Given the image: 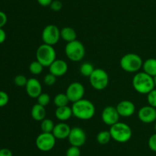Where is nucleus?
<instances>
[{
    "instance_id": "obj_1",
    "label": "nucleus",
    "mask_w": 156,
    "mask_h": 156,
    "mask_svg": "<svg viewBox=\"0 0 156 156\" xmlns=\"http://www.w3.org/2000/svg\"><path fill=\"white\" fill-rule=\"evenodd\" d=\"M72 110L73 116L82 120L91 119L95 113V107L93 102L86 99H82L73 102Z\"/></svg>"
},
{
    "instance_id": "obj_2",
    "label": "nucleus",
    "mask_w": 156,
    "mask_h": 156,
    "mask_svg": "<svg viewBox=\"0 0 156 156\" xmlns=\"http://www.w3.org/2000/svg\"><path fill=\"white\" fill-rule=\"evenodd\" d=\"M132 83L134 90L140 94H148L155 87L153 77L144 71L136 73Z\"/></svg>"
},
{
    "instance_id": "obj_3",
    "label": "nucleus",
    "mask_w": 156,
    "mask_h": 156,
    "mask_svg": "<svg viewBox=\"0 0 156 156\" xmlns=\"http://www.w3.org/2000/svg\"><path fill=\"white\" fill-rule=\"evenodd\" d=\"M110 133L112 139L120 143L127 142L132 137V129L127 124L118 122L110 128Z\"/></svg>"
},
{
    "instance_id": "obj_4",
    "label": "nucleus",
    "mask_w": 156,
    "mask_h": 156,
    "mask_svg": "<svg viewBox=\"0 0 156 156\" xmlns=\"http://www.w3.org/2000/svg\"><path fill=\"white\" fill-rule=\"evenodd\" d=\"M143 61L137 54L128 53L123 55L120 61V67L128 73L138 72L143 67Z\"/></svg>"
},
{
    "instance_id": "obj_5",
    "label": "nucleus",
    "mask_w": 156,
    "mask_h": 156,
    "mask_svg": "<svg viewBox=\"0 0 156 156\" xmlns=\"http://www.w3.org/2000/svg\"><path fill=\"white\" fill-rule=\"evenodd\" d=\"M56 53L54 47L49 44H41L36 50L37 61L45 67H50V64L56 59Z\"/></svg>"
},
{
    "instance_id": "obj_6",
    "label": "nucleus",
    "mask_w": 156,
    "mask_h": 156,
    "mask_svg": "<svg viewBox=\"0 0 156 156\" xmlns=\"http://www.w3.org/2000/svg\"><path fill=\"white\" fill-rule=\"evenodd\" d=\"M66 56L73 62H79L85 57V49L83 44L78 40L67 43L65 47Z\"/></svg>"
},
{
    "instance_id": "obj_7",
    "label": "nucleus",
    "mask_w": 156,
    "mask_h": 156,
    "mask_svg": "<svg viewBox=\"0 0 156 156\" xmlns=\"http://www.w3.org/2000/svg\"><path fill=\"white\" fill-rule=\"evenodd\" d=\"M91 87L96 90H103L109 84V76L105 70L101 68L94 69L89 76Z\"/></svg>"
},
{
    "instance_id": "obj_8",
    "label": "nucleus",
    "mask_w": 156,
    "mask_h": 156,
    "mask_svg": "<svg viewBox=\"0 0 156 156\" xmlns=\"http://www.w3.org/2000/svg\"><path fill=\"white\" fill-rule=\"evenodd\" d=\"M44 44L53 46L60 39V30L54 24H48L44 28L41 35Z\"/></svg>"
},
{
    "instance_id": "obj_9",
    "label": "nucleus",
    "mask_w": 156,
    "mask_h": 156,
    "mask_svg": "<svg viewBox=\"0 0 156 156\" xmlns=\"http://www.w3.org/2000/svg\"><path fill=\"white\" fill-rule=\"evenodd\" d=\"M56 139L53 133L42 132L37 137L35 143L36 146L40 151H49L54 148L56 145Z\"/></svg>"
},
{
    "instance_id": "obj_10",
    "label": "nucleus",
    "mask_w": 156,
    "mask_h": 156,
    "mask_svg": "<svg viewBox=\"0 0 156 156\" xmlns=\"http://www.w3.org/2000/svg\"><path fill=\"white\" fill-rule=\"evenodd\" d=\"M66 94L68 96L70 102L73 103L83 99L85 95V87L81 83L73 82L67 87Z\"/></svg>"
},
{
    "instance_id": "obj_11",
    "label": "nucleus",
    "mask_w": 156,
    "mask_h": 156,
    "mask_svg": "<svg viewBox=\"0 0 156 156\" xmlns=\"http://www.w3.org/2000/svg\"><path fill=\"white\" fill-rule=\"evenodd\" d=\"M69 142L70 145L76 147H82L86 141V134L82 128L75 126L71 128L68 137Z\"/></svg>"
},
{
    "instance_id": "obj_12",
    "label": "nucleus",
    "mask_w": 156,
    "mask_h": 156,
    "mask_svg": "<svg viewBox=\"0 0 156 156\" xmlns=\"http://www.w3.org/2000/svg\"><path fill=\"white\" fill-rule=\"evenodd\" d=\"M120 117V116L117 112V108L112 106H106L101 113L102 121L104 123L110 126L118 122Z\"/></svg>"
},
{
    "instance_id": "obj_13",
    "label": "nucleus",
    "mask_w": 156,
    "mask_h": 156,
    "mask_svg": "<svg viewBox=\"0 0 156 156\" xmlns=\"http://www.w3.org/2000/svg\"><path fill=\"white\" fill-rule=\"evenodd\" d=\"M138 117L143 123H152L156 121V108L149 105L141 107L138 112Z\"/></svg>"
},
{
    "instance_id": "obj_14",
    "label": "nucleus",
    "mask_w": 156,
    "mask_h": 156,
    "mask_svg": "<svg viewBox=\"0 0 156 156\" xmlns=\"http://www.w3.org/2000/svg\"><path fill=\"white\" fill-rule=\"evenodd\" d=\"M25 89L27 94L33 99H37L42 93V86L41 82L36 78H30L27 80Z\"/></svg>"
},
{
    "instance_id": "obj_15",
    "label": "nucleus",
    "mask_w": 156,
    "mask_h": 156,
    "mask_svg": "<svg viewBox=\"0 0 156 156\" xmlns=\"http://www.w3.org/2000/svg\"><path fill=\"white\" fill-rule=\"evenodd\" d=\"M119 115L121 117H130L134 114L136 106L132 101L122 100L116 106Z\"/></svg>"
},
{
    "instance_id": "obj_16",
    "label": "nucleus",
    "mask_w": 156,
    "mask_h": 156,
    "mask_svg": "<svg viewBox=\"0 0 156 156\" xmlns=\"http://www.w3.org/2000/svg\"><path fill=\"white\" fill-rule=\"evenodd\" d=\"M50 73L55 76H62L66 73L68 70V64L66 61L62 59H56L49 67Z\"/></svg>"
},
{
    "instance_id": "obj_17",
    "label": "nucleus",
    "mask_w": 156,
    "mask_h": 156,
    "mask_svg": "<svg viewBox=\"0 0 156 156\" xmlns=\"http://www.w3.org/2000/svg\"><path fill=\"white\" fill-rule=\"evenodd\" d=\"M71 128H70L68 124L64 122H61L55 125L52 133H53V135L56 139L63 140L66 138L68 139Z\"/></svg>"
},
{
    "instance_id": "obj_18",
    "label": "nucleus",
    "mask_w": 156,
    "mask_h": 156,
    "mask_svg": "<svg viewBox=\"0 0 156 156\" xmlns=\"http://www.w3.org/2000/svg\"><path fill=\"white\" fill-rule=\"evenodd\" d=\"M55 116L56 119L59 121H66L71 118L73 115V110L72 107H69V106L62 107H56V110L55 111Z\"/></svg>"
},
{
    "instance_id": "obj_19",
    "label": "nucleus",
    "mask_w": 156,
    "mask_h": 156,
    "mask_svg": "<svg viewBox=\"0 0 156 156\" xmlns=\"http://www.w3.org/2000/svg\"><path fill=\"white\" fill-rule=\"evenodd\" d=\"M32 118L35 121H42L43 119H45L46 116V110L45 107L40 105L39 103L34 104L31 109L30 112Z\"/></svg>"
},
{
    "instance_id": "obj_20",
    "label": "nucleus",
    "mask_w": 156,
    "mask_h": 156,
    "mask_svg": "<svg viewBox=\"0 0 156 156\" xmlns=\"http://www.w3.org/2000/svg\"><path fill=\"white\" fill-rule=\"evenodd\" d=\"M76 32L73 28L64 27L60 30V38L66 42L69 43L76 40Z\"/></svg>"
},
{
    "instance_id": "obj_21",
    "label": "nucleus",
    "mask_w": 156,
    "mask_h": 156,
    "mask_svg": "<svg viewBox=\"0 0 156 156\" xmlns=\"http://www.w3.org/2000/svg\"><path fill=\"white\" fill-rule=\"evenodd\" d=\"M143 71L152 77L156 75V58H149L143 64Z\"/></svg>"
},
{
    "instance_id": "obj_22",
    "label": "nucleus",
    "mask_w": 156,
    "mask_h": 156,
    "mask_svg": "<svg viewBox=\"0 0 156 156\" xmlns=\"http://www.w3.org/2000/svg\"><path fill=\"white\" fill-rule=\"evenodd\" d=\"M69 102V99L68 96H66V93H58V94L55 96L54 99H53V102H54V105L56 107H62L68 106Z\"/></svg>"
},
{
    "instance_id": "obj_23",
    "label": "nucleus",
    "mask_w": 156,
    "mask_h": 156,
    "mask_svg": "<svg viewBox=\"0 0 156 156\" xmlns=\"http://www.w3.org/2000/svg\"><path fill=\"white\" fill-rule=\"evenodd\" d=\"M111 139L112 138H111L110 131H107V130L101 131L97 135V137H96L97 142L99 144H101V145H106V144H108L111 141Z\"/></svg>"
},
{
    "instance_id": "obj_24",
    "label": "nucleus",
    "mask_w": 156,
    "mask_h": 156,
    "mask_svg": "<svg viewBox=\"0 0 156 156\" xmlns=\"http://www.w3.org/2000/svg\"><path fill=\"white\" fill-rule=\"evenodd\" d=\"M54 122L50 119H44L41 121V129L42 132L52 133L54 128Z\"/></svg>"
},
{
    "instance_id": "obj_25",
    "label": "nucleus",
    "mask_w": 156,
    "mask_h": 156,
    "mask_svg": "<svg viewBox=\"0 0 156 156\" xmlns=\"http://www.w3.org/2000/svg\"><path fill=\"white\" fill-rule=\"evenodd\" d=\"M79 70H80V73L82 76L89 77L91 75V73H93V71L94 70V66H93L91 63L85 62L80 66Z\"/></svg>"
},
{
    "instance_id": "obj_26",
    "label": "nucleus",
    "mask_w": 156,
    "mask_h": 156,
    "mask_svg": "<svg viewBox=\"0 0 156 156\" xmlns=\"http://www.w3.org/2000/svg\"><path fill=\"white\" fill-rule=\"evenodd\" d=\"M44 66L41 64L38 61H32L29 65V70L30 73L34 75H39L42 73Z\"/></svg>"
},
{
    "instance_id": "obj_27",
    "label": "nucleus",
    "mask_w": 156,
    "mask_h": 156,
    "mask_svg": "<svg viewBox=\"0 0 156 156\" xmlns=\"http://www.w3.org/2000/svg\"><path fill=\"white\" fill-rule=\"evenodd\" d=\"M37 99V103L44 107L48 105L50 102V95L46 93H42Z\"/></svg>"
},
{
    "instance_id": "obj_28",
    "label": "nucleus",
    "mask_w": 156,
    "mask_h": 156,
    "mask_svg": "<svg viewBox=\"0 0 156 156\" xmlns=\"http://www.w3.org/2000/svg\"><path fill=\"white\" fill-rule=\"evenodd\" d=\"M27 80L25 76L24 75H17L15 78H14V82H15V84L18 87H25L26 84H27Z\"/></svg>"
},
{
    "instance_id": "obj_29",
    "label": "nucleus",
    "mask_w": 156,
    "mask_h": 156,
    "mask_svg": "<svg viewBox=\"0 0 156 156\" xmlns=\"http://www.w3.org/2000/svg\"><path fill=\"white\" fill-rule=\"evenodd\" d=\"M147 102L149 106L156 108V89H154L148 93Z\"/></svg>"
},
{
    "instance_id": "obj_30",
    "label": "nucleus",
    "mask_w": 156,
    "mask_h": 156,
    "mask_svg": "<svg viewBox=\"0 0 156 156\" xmlns=\"http://www.w3.org/2000/svg\"><path fill=\"white\" fill-rule=\"evenodd\" d=\"M66 156H81V151L79 147L71 145L67 149L66 152Z\"/></svg>"
},
{
    "instance_id": "obj_31",
    "label": "nucleus",
    "mask_w": 156,
    "mask_h": 156,
    "mask_svg": "<svg viewBox=\"0 0 156 156\" xmlns=\"http://www.w3.org/2000/svg\"><path fill=\"white\" fill-rule=\"evenodd\" d=\"M56 81V76H55L54 75L52 74V73H48V74L46 75L44 78V83L48 87H51V86L54 85Z\"/></svg>"
},
{
    "instance_id": "obj_32",
    "label": "nucleus",
    "mask_w": 156,
    "mask_h": 156,
    "mask_svg": "<svg viewBox=\"0 0 156 156\" xmlns=\"http://www.w3.org/2000/svg\"><path fill=\"white\" fill-rule=\"evenodd\" d=\"M9 100V96L8 93H5V91H2V90H0V107L5 106V105H7Z\"/></svg>"
},
{
    "instance_id": "obj_33",
    "label": "nucleus",
    "mask_w": 156,
    "mask_h": 156,
    "mask_svg": "<svg viewBox=\"0 0 156 156\" xmlns=\"http://www.w3.org/2000/svg\"><path fill=\"white\" fill-rule=\"evenodd\" d=\"M148 145L152 151L156 152V133L152 135L149 137V141H148Z\"/></svg>"
},
{
    "instance_id": "obj_34",
    "label": "nucleus",
    "mask_w": 156,
    "mask_h": 156,
    "mask_svg": "<svg viewBox=\"0 0 156 156\" xmlns=\"http://www.w3.org/2000/svg\"><path fill=\"white\" fill-rule=\"evenodd\" d=\"M50 7L51 10L54 11V12H59L62 9V3L59 0H53L51 4H50Z\"/></svg>"
},
{
    "instance_id": "obj_35",
    "label": "nucleus",
    "mask_w": 156,
    "mask_h": 156,
    "mask_svg": "<svg viewBox=\"0 0 156 156\" xmlns=\"http://www.w3.org/2000/svg\"><path fill=\"white\" fill-rule=\"evenodd\" d=\"M7 15L2 11H0V28H2L3 26L7 23Z\"/></svg>"
},
{
    "instance_id": "obj_36",
    "label": "nucleus",
    "mask_w": 156,
    "mask_h": 156,
    "mask_svg": "<svg viewBox=\"0 0 156 156\" xmlns=\"http://www.w3.org/2000/svg\"><path fill=\"white\" fill-rule=\"evenodd\" d=\"M0 156H13V154L10 149L4 148L0 149Z\"/></svg>"
},
{
    "instance_id": "obj_37",
    "label": "nucleus",
    "mask_w": 156,
    "mask_h": 156,
    "mask_svg": "<svg viewBox=\"0 0 156 156\" xmlns=\"http://www.w3.org/2000/svg\"><path fill=\"white\" fill-rule=\"evenodd\" d=\"M53 0H37V2H38V4L41 6H44V7H47V6H50V4L52 3Z\"/></svg>"
},
{
    "instance_id": "obj_38",
    "label": "nucleus",
    "mask_w": 156,
    "mask_h": 156,
    "mask_svg": "<svg viewBox=\"0 0 156 156\" xmlns=\"http://www.w3.org/2000/svg\"><path fill=\"white\" fill-rule=\"evenodd\" d=\"M6 38V33L2 28H0V44H2Z\"/></svg>"
},
{
    "instance_id": "obj_39",
    "label": "nucleus",
    "mask_w": 156,
    "mask_h": 156,
    "mask_svg": "<svg viewBox=\"0 0 156 156\" xmlns=\"http://www.w3.org/2000/svg\"><path fill=\"white\" fill-rule=\"evenodd\" d=\"M153 80H154V83H155V85L156 86V75L155 76H153Z\"/></svg>"
},
{
    "instance_id": "obj_40",
    "label": "nucleus",
    "mask_w": 156,
    "mask_h": 156,
    "mask_svg": "<svg viewBox=\"0 0 156 156\" xmlns=\"http://www.w3.org/2000/svg\"><path fill=\"white\" fill-rule=\"evenodd\" d=\"M155 132H156V123L155 124Z\"/></svg>"
}]
</instances>
